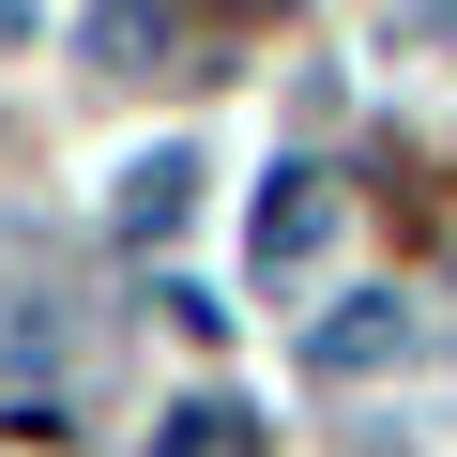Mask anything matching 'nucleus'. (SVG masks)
I'll list each match as a JSON object with an SVG mask.
<instances>
[{
    "mask_svg": "<svg viewBox=\"0 0 457 457\" xmlns=\"http://www.w3.org/2000/svg\"><path fill=\"white\" fill-rule=\"evenodd\" d=\"M320 245H336V183L320 168H275L260 183V275H305Z\"/></svg>",
    "mask_w": 457,
    "mask_h": 457,
    "instance_id": "f257e3e1",
    "label": "nucleus"
},
{
    "mask_svg": "<svg viewBox=\"0 0 457 457\" xmlns=\"http://www.w3.org/2000/svg\"><path fill=\"white\" fill-rule=\"evenodd\" d=\"M396 351H411V305H396V290H351V305L305 336V366H320V381H366V366H396Z\"/></svg>",
    "mask_w": 457,
    "mask_h": 457,
    "instance_id": "f03ea898",
    "label": "nucleus"
},
{
    "mask_svg": "<svg viewBox=\"0 0 457 457\" xmlns=\"http://www.w3.org/2000/svg\"><path fill=\"white\" fill-rule=\"evenodd\" d=\"M183 213H198V153H137V168H122V198H107L122 245H168Z\"/></svg>",
    "mask_w": 457,
    "mask_h": 457,
    "instance_id": "7ed1b4c3",
    "label": "nucleus"
},
{
    "mask_svg": "<svg viewBox=\"0 0 457 457\" xmlns=\"http://www.w3.org/2000/svg\"><path fill=\"white\" fill-rule=\"evenodd\" d=\"M153 457H275V442L245 396H183V411H153Z\"/></svg>",
    "mask_w": 457,
    "mask_h": 457,
    "instance_id": "20e7f679",
    "label": "nucleus"
},
{
    "mask_svg": "<svg viewBox=\"0 0 457 457\" xmlns=\"http://www.w3.org/2000/svg\"><path fill=\"white\" fill-rule=\"evenodd\" d=\"M92 46H107V62H153V46H168V0H107Z\"/></svg>",
    "mask_w": 457,
    "mask_h": 457,
    "instance_id": "39448f33",
    "label": "nucleus"
},
{
    "mask_svg": "<svg viewBox=\"0 0 457 457\" xmlns=\"http://www.w3.org/2000/svg\"><path fill=\"white\" fill-rule=\"evenodd\" d=\"M381 31L411 46V31H457V0H381Z\"/></svg>",
    "mask_w": 457,
    "mask_h": 457,
    "instance_id": "423d86ee",
    "label": "nucleus"
},
{
    "mask_svg": "<svg viewBox=\"0 0 457 457\" xmlns=\"http://www.w3.org/2000/svg\"><path fill=\"white\" fill-rule=\"evenodd\" d=\"M0 31H16V0H0Z\"/></svg>",
    "mask_w": 457,
    "mask_h": 457,
    "instance_id": "0eeeda50",
    "label": "nucleus"
},
{
    "mask_svg": "<svg viewBox=\"0 0 457 457\" xmlns=\"http://www.w3.org/2000/svg\"><path fill=\"white\" fill-rule=\"evenodd\" d=\"M228 16H260V0H228Z\"/></svg>",
    "mask_w": 457,
    "mask_h": 457,
    "instance_id": "6e6552de",
    "label": "nucleus"
}]
</instances>
